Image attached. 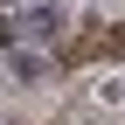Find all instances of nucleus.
Masks as SVG:
<instances>
[{
  "mask_svg": "<svg viewBox=\"0 0 125 125\" xmlns=\"http://www.w3.org/2000/svg\"><path fill=\"white\" fill-rule=\"evenodd\" d=\"M21 35L28 42H62V7L56 0H35V7L21 14Z\"/></svg>",
  "mask_w": 125,
  "mask_h": 125,
  "instance_id": "nucleus-1",
  "label": "nucleus"
},
{
  "mask_svg": "<svg viewBox=\"0 0 125 125\" xmlns=\"http://www.w3.org/2000/svg\"><path fill=\"white\" fill-rule=\"evenodd\" d=\"M118 49H125V28H97V35H83V42H76L70 56L83 62V56H118Z\"/></svg>",
  "mask_w": 125,
  "mask_h": 125,
  "instance_id": "nucleus-2",
  "label": "nucleus"
},
{
  "mask_svg": "<svg viewBox=\"0 0 125 125\" xmlns=\"http://www.w3.org/2000/svg\"><path fill=\"white\" fill-rule=\"evenodd\" d=\"M14 35H21V21H14V14H0V49H14Z\"/></svg>",
  "mask_w": 125,
  "mask_h": 125,
  "instance_id": "nucleus-3",
  "label": "nucleus"
}]
</instances>
